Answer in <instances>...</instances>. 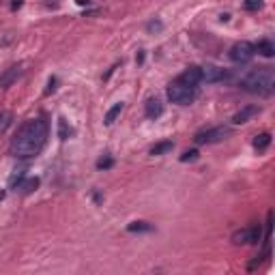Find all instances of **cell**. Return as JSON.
Returning a JSON list of instances; mask_svg holds the SVG:
<instances>
[{
  "instance_id": "1",
  "label": "cell",
  "mask_w": 275,
  "mask_h": 275,
  "mask_svg": "<svg viewBox=\"0 0 275 275\" xmlns=\"http://www.w3.org/2000/svg\"><path fill=\"white\" fill-rule=\"evenodd\" d=\"M47 136H50V125L43 116L30 118L18 129V133L11 140L9 153L15 159H32L43 150L47 144Z\"/></svg>"
},
{
  "instance_id": "2",
  "label": "cell",
  "mask_w": 275,
  "mask_h": 275,
  "mask_svg": "<svg viewBox=\"0 0 275 275\" xmlns=\"http://www.w3.org/2000/svg\"><path fill=\"white\" fill-rule=\"evenodd\" d=\"M241 88L252 95H271L275 90V71L271 67H258L241 80Z\"/></svg>"
},
{
  "instance_id": "3",
  "label": "cell",
  "mask_w": 275,
  "mask_h": 275,
  "mask_svg": "<svg viewBox=\"0 0 275 275\" xmlns=\"http://www.w3.org/2000/svg\"><path fill=\"white\" fill-rule=\"evenodd\" d=\"M166 95H168V99L172 101V104L190 106V104H193V99H196V86H190V84L181 82V80L176 78V80H172V82L168 84Z\"/></svg>"
},
{
  "instance_id": "4",
  "label": "cell",
  "mask_w": 275,
  "mask_h": 275,
  "mask_svg": "<svg viewBox=\"0 0 275 275\" xmlns=\"http://www.w3.org/2000/svg\"><path fill=\"white\" fill-rule=\"evenodd\" d=\"M254 56H256V45H254V43H250V41H239V43H234V45L230 47V52H228V58H230L233 63H236V64L250 63Z\"/></svg>"
},
{
  "instance_id": "5",
  "label": "cell",
  "mask_w": 275,
  "mask_h": 275,
  "mask_svg": "<svg viewBox=\"0 0 275 275\" xmlns=\"http://www.w3.org/2000/svg\"><path fill=\"white\" fill-rule=\"evenodd\" d=\"M230 136V129L219 125V127H211V129H202V131H198L196 136H193V142L196 144H217L226 140Z\"/></svg>"
},
{
  "instance_id": "6",
  "label": "cell",
  "mask_w": 275,
  "mask_h": 275,
  "mask_svg": "<svg viewBox=\"0 0 275 275\" xmlns=\"http://www.w3.org/2000/svg\"><path fill=\"white\" fill-rule=\"evenodd\" d=\"M262 239V228L258 226H250V228H241L233 234V243L234 245H256Z\"/></svg>"
},
{
  "instance_id": "7",
  "label": "cell",
  "mask_w": 275,
  "mask_h": 275,
  "mask_svg": "<svg viewBox=\"0 0 275 275\" xmlns=\"http://www.w3.org/2000/svg\"><path fill=\"white\" fill-rule=\"evenodd\" d=\"M200 69H202V80H200V82H207V84L224 82V80L230 78V71H228V69L215 67V64H207V67H200Z\"/></svg>"
},
{
  "instance_id": "8",
  "label": "cell",
  "mask_w": 275,
  "mask_h": 275,
  "mask_svg": "<svg viewBox=\"0 0 275 275\" xmlns=\"http://www.w3.org/2000/svg\"><path fill=\"white\" fill-rule=\"evenodd\" d=\"M21 73H24L21 64H11L9 69H4V71L0 73V88H9V86H13L15 82H18V78H21Z\"/></svg>"
},
{
  "instance_id": "9",
  "label": "cell",
  "mask_w": 275,
  "mask_h": 275,
  "mask_svg": "<svg viewBox=\"0 0 275 275\" xmlns=\"http://www.w3.org/2000/svg\"><path fill=\"white\" fill-rule=\"evenodd\" d=\"M161 114H164V104L157 97H148L147 104H144V116L150 118V121H157Z\"/></svg>"
},
{
  "instance_id": "10",
  "label": "cell",
  "mask_w": 275,
  "mask_h": 275,
  "mask_svg": "<svg viewBox=\"0 0 275 275\" xmlns=\"http://www.w3.org/2000/svg\"><path fill=\"white\" fill-rule=\"evenodd\" d=\"M179 80L181 82H185V84H190V86H198L200 84V80H202V69L196 67V64H191V67H187L185 71L179 75Z\"/></svg>"
},
{
  "instance_id": "11",
  "label": "cell",
  "mask_w": 275,
  "mask_h": 275,
  "mask_svg": "<svg viewBox=\"0 0 275 275\" xmlns=\"http://www.w3.org/2000/svg\"><path fill=\"white\" fill-rule=\"evenodd\" d=\"M39 185H41L39 176H26V179H21V183L15 187V191L21 193V196H28V193L37 191V187H39Z\"/></svg>"
},
{
  "instance_id": "12",
  "label": "cell",
  "mask_w": 275,
  "mask_h": 275,
  "mask_svg": "<svg viewBox=\"0 0 275 275\" xmlns=\"http://www.w3.org/2000/svg\"><path fill=\"white\" fill-rule=\"evenodd\" d=\"M258 112H260V107H258V106H245L243 110H239L233 116V123H234V125H243V123H247L252 116H256Z\"/></svg>"
},
{
  "instance_id": "13",
  "label": "cell",
  "mask_w": 275,
  "mask_h": 275,
  "mask_svg": "<svg viewBox=\"0 0 275 275\" xmlns=\"http://www.w3.org/2000/svg\"><path fill=\"white\" fill-rule=\"evenodd\" d=\"M256 52L260 54V56H265V58H273V56H275V45H273V41H271V39H262V41L256 45Z\"/></svg>"
},
{
  "instance_id": "14",
  "label": "cell",
  "mask_w": 275,
  "mask_h": 275,
  "mask_svg": "<svg viewBox=\"0 0 275 275\" xmlns=\"http://www.w3.org/2000/svg\"><path fill=\"white\" fill-rule=\"evenodd\" d=\"M172 148H174V144H172L170 140H166V142H159V144H155V147L150 148V155H153V157H161V155L170 153Z\"/></svg>"
},
{
  "instance_id": "15",
  "label": "cell",
  "mask_w": 275,
  "mask_h": 275,
  "mask_svg": "<svg viewBox=\"0 0 275 275\" xmlns=\"http://www.w3.org/2000/svg\"><path fill=\"white\" fill-rule=\"evenodd\" d=\"M123 107H125V104H123V101H118V104H114V106L110 107V110H107V114H106V118H104L106 125H112V123L116 121V116L123 112Z\"/></svg>"
},
{
  "instance_id": "16",
  "label": "cell",
  "mask_w": 275,
  "mask_h": 275,
  "mask_svg": "<svg viewBox=\"0 0 275 275\" xmlns=\"http://www.w3.org/2000/svg\"><path fill=\"white\" fill-rule=\"evenodd\" d=\"M271 144V133L265 131V133H258L254 138V148L256 150H267V147Z\"/></svg>"
},
{
  "instance_id": "17",
  "label": "cell",
  "mask_w": 275,
  "mask_h": 275,
  "mask_svg": "<svg viewBox=\"0 0 275 275\" xmlns=\"http://www.w3.org/2000/svg\"><path fill=\"white\" fill-rule=\"evenodd\" d=\"M127 230L129 233H153V226H150L148 222H131L127 226Z\"/></svg>"
},
{
  "instance_id": "18",
  "label": "cell",
  "mask_w": 275,
  "mask_h": 275,
  "mask_svg": "<svg viewBox=\"0 0 275 275\" xmlns=\"http://www.w3.org/2000/svg\"><path fill=\"white\" fill-rule=\"evenodd\" d=\"M21 179H26V168H20V170H15L13 174H11V179H9V187H11V190H15V187L21 183Z\"/></svg>"
},
{
  "instance_id": "19",
  "label": "cell",
  "mask_w": 275,
  "mask_h": 275,
  "mask_svg": "<svg viewBox=\"0 0 275 275\" xmlns=\"http://www.w3.org/2000/svg\"><path fill=\"white\" fill-rule=\"evenodd\" d=\"M69 136H71V129H69L67 121H64V118H58V138H61V140H67Z\"/></svg>"
},
{
  "instance_id": "20",
  "label": "cell",
  "mask_w": 275,
  "mask_h": 275,
  "mask_svg": "<svg viewBox=\"0 0 275 275\" xmlns=\"http://www.w3.org/2000/svg\"><path fill=\"white\" fill-rule=\"evenodd\" d=\"M11 121H13V114H11V112H0V133L7 131Z\"/></svg>"
},
{
  "instance_id": "21",
  "label": "cell",
  "mask_w": 275,
  "mask_h": 275,
  "mask_svg": "<svg viewBox=\"0 0 275 275\" xmlns=\"http://www.w3.org/2000/svg\"><path fill=\"white\" fill-rule=\"evenodd\" d=\"M198 157H200V153H198L196 148H191V150H185V153L179 157V161L181 164H187V161H196Z\"/></svg>"
},
{
  "instance_id": "22",
  "label": "cell",
  "mask_w": 275,
  "mask_h": 275,
  "mask_svg": "<svg viewBox=\"0 0 275 275\" xmlns=\"http://www.w3.org/2000/svg\"><path fill=\"white\" fill-rule=\"evenodd\" d=\"M262 7H265V2H262V0H245V2H243L245 11H260Z\"/></svg>"
},
{
  "instance_id": "23",
  "label": "cell",
  "mask_w": 275,
  "mask_h": 275,
  "mask_svg": "<svg viewBox=\"0 0 275 275\" xmlns=\"http://www.w3.org/2000/svg\"><path fill=\"white\" fill-rule=\"evenodd\" d=\"M114 166V159L110 157V155H106V157H101L99 161H97V170H107Z\"/></svg>"
},
{
  "instance_id": "24",
  "label": "cell",
  "mask_w": 275,
  "mask_h": 275,
  "mask_svg": "<svg viewBox=\"0 0 275 275\" xmlns=\"http://www.w3.org/2000/svg\"><path fill=\"white\" fill-rule=\"evenodd\" d=\"M56 86H58V78H50V82H47V88H45V95H50L56 90Z\"/></svg>"
},
{
  "instance_id": "25",
  "label": "cell",
  "mask_w": 275,
  "mask_h": 275,
  "mask_svg": "<svg viewBox=\"0 0 275 275\" xmlns=\"http://www.w3.org/2000/svg\"><path fill=\"white\" fill-rule=\"evenodd\" d=\"M159 28H161L159 21H150V24H148V30H159Z\"/></svg>"
},
{
  "instance_id": "26",
  "label": "cell",
  "mask_w": 275,
  "mask_h": 275,
  "mask_svg": "<svg viewBox=\"0 0 275 275\" xmlns=\"http://www.w3.org/2000/svg\"><path fill=\"white\" fill-rule=\"evenodd\" d=\"M20 7H21V0H13V4H11V9L15 11V9H20Z\"/></svg>"
},
{
  "instance_id": "27",
  "label": "cell",
  "mask_w": 275,
  "mask_h": 275,
  "mask_svg": "<svg viewBox=\"0 0 275 275\" xmlns=\"http://www.w3.org/2000/svg\"><path fill=\"white\" fill-rule=\"evenodd\" d=\"M75 2L82 4V7H84V4H90V0H75Z\"/></svg>"
},
{
  "instance_id": "28",
  "label": "cell",
  "mask_w": 275,
  "mask_h": 275,
  "mask_svg": "<svg viewBox=\"0 0 275 275\" xmlns=\"http://www.w3.org/2000/svg\"><path fill=\"white\" fill-rule=\"evenodd\" d=\"M4 196H7V191H4V190H0V202L4 200Z\"/></svg>"
}]
</instances>
